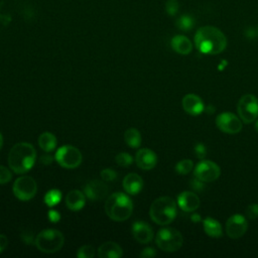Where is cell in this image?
I'll return each instance as SVG.
<instances>
[{
    "instance_id": "34",
    "label": "cell",
    "mask_w": 258,
    "mask_h": 258,
    "mask_svg": "<svg viewBox=\"0 0 258 258\" xmlns=\"http://www.w3.org/2000/svg\"><path fill=\"white\" fill-rule=\"evenodd\" d=\"M194 150H195V153H196V155L199 159H204L207 155V147L203 143H198L195 146Z\"/></svg>"
},
{
    "instance_id": "35",
    "label": "cell",
    "mask_w": 258,
    "mask_h": 258,
    "mask_svg": "<svg viewBox=\"0 0 258 258\" xmlns=\"http://www.w3.org/2000/svg\"><path fill=\"white\" fill-rule=\"evenodd\" d=\"M156 255V251L154 248L148 247L143 249V251L140 253V257H144V258H151L154 257Z\"/></svg>"
},
{
    "instance_id": "25",
    "label": "cell",
    "mask_w": 258,
    "mask_h": 258,
    "mask_svg": "<svg viewBox=\"0 0 258 258\" xmlns=\"http://www.w3.org/2000/svg\"><path fill=\"white\" fill-rule=\"evenodd\" d=\"M176 26L182 31H188L195 26V20L189 15H181L175 22Z\"/></svg>"
},
{
    "instance_id": "20",
    "label": "cell",
    "mask_w": 258,
    "mask_h": 258,
    "mask_svg": "<svg viewBox=\"0 0 258 258\" xmlns=\"http://www.w3.org/2000/svg\"><path fill=\"white\" fill-rule=\"evenodd\" d=\"M86 204L85 195L79 189L71 190L66 197V205L71 211H80Z\"/></svg>"
},
{
    "instance_id": "24",
    "label": "cell",
    "mask_w": 258,
    "mask_h": 258,
    "mask_svg": "<svg viewBox=\"0 0 258 258\" xmlns=\"http://www.w3.org/2000/svg\"><path fill=\"white\" fill-rule=\"evenodd\" d=\"M124 140L131 148H137L141 144V134L136 128H129L124 133Z\"/></svg>"
},
{
    "instance_id": "33",
    "label": "cell",
    "mask_w": 258,
    "mask_h": 258,
    "mask_svg": "<svg viewBox=\"0 0 258 258\" xmlns=\"http://www.w3.org/2000/svg\"><path fill=\"white\" fill-rule=\"evenodd\" d=\"M246 216L250 220H255L258 218V205L257 204H251L246 209Z\"/></svg>"
},
{
    "instance_id": "38",
    "label": "cell",
    "mask_w": 258,
    "mask_h": 258,
    "mask_svg": "<svg viewBox=\"0 0 258 258\" xmlns=\"http://www.w3.org/2000/svg\"><path fill=\"white\" fill-rule=\"evenodd\" d=\"M2 143H3V137H2V134L0 133V149L2 147Z\"/></svg>"
},
{
    "instance_id": "36",
    "label": "cell",
    "mask_w": 258,
    "mask_h": 258,
    "mask_svg": "<svg viewBox=\"0 0 258 258\" xmlns=\"http://www.w3.org/2000/svg\"><path fill=\"white\" fill-rule=\"evenodd\" d=\"M8 245V239L5 235L0 234V253L3 252Z\"/></svg>"
},
{
    "instance_id": "9",
    "label": "cell",
    "mask_w": 258,
    "mask_h": 258,
    "mask_svg": "<svg viewBox=\"0 0 258 258\" xmlns=\"http://www.w3.org/2000/svg\"><path fill=\"white\" fill-rule=\"evenodd\" d=\"M37 191V184L33 177L23 175L13 183V194L20 201L31 200Z\"/></svg>"
},
{
    "instance_id": "10",
    "label": "cell",
    "mask_w": 258,
    "mask_h": 258,
    "mask_svg": "<svg viewBox=\"0 0 258 258\" xmlns=\"http://www.w3.org/2000/svg\"><path fill=\"white\" fill-rule=\"evenodd\" d=\"M194 174L200 181L211 182L219 178L221 169L220 166L214 161L201 159V161L195 167Z\"/></svg>"
},
{
    "instance_id": "15",
    "label": "cell",
    "mask_w": 258,
    "mask_h": 258,
    "mask_svg": "<svg viewBox=\"0 0 258 258\" xmlns=\"http://www.w3.org/2000/svg\"><path fill=\"white\" fill-rule=\"evenodd\" d=\"M136 163L143 170L152 169L157 163V156L151 149L142 148L137 151L135 156Z\"/></svg>"
},
{
    "instance_id": "12",
    "label": "cell",
    "mask_w": 258,
    "mask_h": 258,
    "mask_svg": "<svg viewBox=\"0 0 258 258\" xmlns=\"http://www.w3.org/2000/svg\"><path fill=\"white\" fill-rule=\"evenodd\" d=\"M248 229V222L240 214L232 215L226 222V233L232 239L241 238Z\"/></svg>"
},
{
    "instance_id": "11",
    "label": "cell",
    "mask_w": 258,
    "mask_h": 258,
    "mask_svg": "<svg viewBox=\"0 0 258 258\" xmlns=\"http://www.w3.org/2000/svg\"><path fill=\"white\" fill-rule=\"evenodd\" d=\"M217 127L225 133L236 134L242 130L241 119L231 112H223L216 118Z\"/></svg>"
},
{
    "instance_id": "19",
    "label": "cell",
    "mask_w": 258,
    "mask_h": 258,
    "mask_svg": "<svg viewBox=\"0 0 258 258\" xmlns=\"http://www.w3.org/2000/svg\"><path fill=\"white\" fill-rule=\"evenodd\" d=\"M122 255V248L113 241L105 242L98 248V256L100 258H120Z\"/></svg>"
},
{
    "instance_id": "16",
    "label": "cell",
    "mask_w": 258,
    "mask_h": 258,
    "mask_svg": "<svg viewBox=\"0 0 258 258\" xmlns=\"http://www.w3.org/2000/svg\"><path fill=\"white\" fill-rule=\"evenodd\" d=\"M132 235L137 242L141 244H147L153 238V231L147 223L138 221L135 222L132 226Z\"/></svg>"
},
{
    "instance_id": "39",
    "label": "cell",
    "mask_w": 258,
    "mask_h": 258,
    "mask_svg": "<svg viewBox=\"0 0 258 258\" xmlns=\"http://www.w3.org/2000/svg\"><path fill=\"white\" fill-rule=\"evenodd\" d=\"M255 128H256V130L258 131V120H257L256 123H255Z\"/></svg>"
},
{
    "instance_id": "26",
    "label": "cell",
    "mask_w": 258,
    "mask_h": 258,
    "mask_svg": "<svg viewBox=\"0 0 258 258\" xmlns=\"http://www.w3.org/2000/svg\"><path fill=\"white\" fill-rule=\"evenodd\" d=\"M61 199V192L58 189H50L44 196V203L48 207H54L59 203Z\"/></svg>"
},
{
    "instance_id": "13",
    "label": "cell",
    "mask_w": 258,
    "mask_h": 258,
    "mask_svg": "<svg viewBox=\"0 0 258 258\" xmlns=\"http://www.w3.org/2000/svg\"><path fill=\"white\" fill-rule=\"evenodd\" d=\"M84 191L85 195L87 196L88 199H90L91 201H100L102 199H104L108 191H109V187L107 186V184L99 179H94L89 181L85 187H84Z\"/></svg>"
},
{
    "instance_id": "6",
    "label": "cell",
    "mask_w": 258,
    "mask_h": 258,
    "mask_svg": "<svg viewBox=\"0 0 258 258\" xmlns=\"http://www.w3.org/2000/svg\"><path fill=\"white\" fill-rule=\"evenodd\" d=\"M155 242L159 249L165 252H175L183 244V237L179 231L173 228H163L158 231Z\"/></svg>"
},
{
    "instance_id": "28",
    "label": "cell",
    "mask_w": 258,
    "mask_h": 258,
    "mask_svg": "<svg viewBox=\"0 0 258 258\" xmlns=\"http://www.w3.org/2000/svg\"><path fill=\"white\" fill-rule=\"evenodd\" d=\"M115 160H116L118 165L123 166V167H127V166L132 164L133 157L129 153H127V152H120V153H118L116 155Z\"/></svg>"
},
{
    "instance_id": "4",
    "label": "cell",
    "mask_w": 258,
    "mask_h": 258,
    "mask_svg": "<svg viewBox=\"0 0 258 258\" xmlns=\"http://www.w3.org/2000/svg\"><path fill=\"white\" fill-rule=\"evenodd\" d=\"M149 215L154 223L168 225L176 216V203L169 197H160L151 204Z\"/></svg>"
},
{
    "instance_id": "2",
    "label": "cell",
    "mask_w": 258,
    "mask_h": 258,
    "mask_svg": "<svg viewBox=\"0 0 258 258\" xmlns=\"http://www.w3.org/2000/svg\"><path fill=\"white\" fill-rule=\"evenodd\" d=\"M36 152L32 144L27 142L16 143L9 151L8 163L15 173H24L34 165Z\"/></svg>"
},
{
    "instance_id": "23",
    "label": "cell",
    "mask_w": 258,
    "mask_h": 258,
    "mask_svg": "<svg viewBox=\"0 0 258 258\" xmlns=\"http://www.w3.org/2000/svg\"><path fill=\"white\" fill-rule=\"evenodd\" d=\"M38 144L45 152L52 151L56 146V138L50 132H44L38 137Z\"/></svg>"
},
{
    "instance_id": "14",
    "label": "cell",
    "mask_w": 258,
    "mask_h": 258,
    "mask_svg": "<svg viewBox=\"0 0 258 258\" xmlns=\"http://www.w3.org/2000/svg\"><path fill=\"white\" fill-rule=\"evenodd\" d=\"M182 108L187 114L198 116L205 110V105L203 100L198 95L187 94L182 99Z\"/></svg>"
},
{
    "instance_id": "5",
    "label": "cell",
    "mask_w": 258,
    "mask_h": 258,
    "mask_svg": "<svg viewBox=\"0 0 258 258\" xmlns=\"http://www.w3.org/2000/svg\"><path fill=\"white\" fill-rule=\"evenodd\" d=\"M64 242L62 234L54 229L41 231L35 239V246L44 253H54L60 250Z\"/></svg>"
},
{
    "instance_id": "31",
    "label": "cell",
    "mask_w": 258,
    "mask_h": 258,
    "mask_svg": "<svg viewBox=\"0 0 258 258\" xmlns=\"http://www.w3.org/2000/svg\"><path fill=\"white\" fill-rule=\"evenodd\" d=\"M101 177L105 181H113L117 178V172L113 168H105L101 171Z\"/></svg>"
},
{
    "instance_id": "17",
    "label": "cell",
    "mask_w": 258,
    "mask_h": 258,
    "mask_svg": "<svg viewBox=\"0 0 258 258\" xmlns=\"http://www.w3.org/2000/svg\"><path fill=\"white\" fill-rule=\"evenodd\" d=\"M177 205L184 212H194L200 205V198L192 191H182L177 197Z\"/></svg>"
},
{
    "instance_id": "7",
    "label": "cell",
    "mask_w": 258,
    "mask_h": 258,
    "mask_svg": "<svg viewBox=\"0 0 258 258\" xmlns=\"http://www.w3.org/2000/svg\"><path fill=\"white\" fill-rule=\"evenodd\" d=\"M240 119L245 123H251L258 117V99L252 94L242 96L237 106Z\"/></svg>"
},
{
    "instance_id": "21",
    "label": "cell",
    "mask_w": 258,
    "mask_h": 258,
    "mask_svg": "<svg viewBox=\"0 0 258 258\" xmlns=\"http://www.w3.org/2000/svg\"><path fill=\"white\" fill-rule=\"evenodd\" d=\"M172 49L179 54H188L192 49L191 41L184 35H175L171 39Z\"/></svg>"
},
{
    "instance_id": "32",
    "label": "cell",
    "mask_w": 258,
    "mask_h": 258,
    "mask_svg": "<svg viewBox=\"0 0 258 258\" xmlns=\"http://www.w3.org/2000/svg\"><path fill=\"white\" fill-rule=\"evenodd\" d=\"M11 177H12V173L10 169H8L3 165H0V184L7 183L8 181H10Z\"/></svg>"
},
{
    "instance_id": "30",
    "label": "cell",
    "mask_w": 258,
    "mask_h": 258,
    "mask_svg": "<svg viewBox=\"0 0 258 258\" xmlns=\"http://www.w3.org/2000/svg\"><path fill=\"white\" fill-rule=\"evenodd\" d=\"M178 8H179V5H178L177 0H167V2L165 4V10L168 15H170V16L175 15L178 11Z\"/></svg>"
},
{
    "instance_id": "37",
    "label": "cell",
    "mask_w": 258,
    "mask_h": 258,
    "mask_svg": "<svg viewBox=\"0 0 258 258\" xmlns=\"http://www.w3.org/2000/svg\"><path fill=\"white\" fill-rule=\"evenodd\" d=\"M48 218H49V220H50L51 222H57V221L59 220L60 216H59V214H58L56 211L50 210V211L48 212Z\"/></svg>"
},
{
    "instance_id": "29",
    "label": "cell",
    "mask_w": 258,
    "mask_h": 258,
    "mask_svg": "<svg viewBox=\"0 0 258 258\" xmlns=\"http://www.w3.org/2000/svg\"><path fill=\"white\" fill-rule=\"evenodd\" d=\"M77 256L79 258H93L95 256V249L91 245L82 246L79 249V251L77 253Z\"/></svg>"
},
{
    "instance_id": "22",
    "label": "cell",
    "mask_w": 258,
    "mask_h": 258,
    "mask_svg": "<svg viewBox=\"0 0 258 258\" xmlns=\"http://www.w3.org/2000/svg\"><path fill=\"white\" fill-rule=\"evenodd\" d=\"M204 231L206 234L212 238H220L223 236V228L217 220L212 217H207L203 221Z\"/></svg>"
},
{
    "instance_id": "1",
    "label": "cell",
    "mask_w": 258,
    "mask_h": 258,
    "mask_svg": "<svg viewBox=\"0 0 258 258\" xmlns=\"http://www.w3.org/2000/svg\"><path fill=\"white\" fill-rule=\"evenodd\" d=\"M195 45L202 53L218 54L226 48L227 38L219 28L207 25L196 32Z\"/></svg>"
},
{
    "instance_id": "3",
    "label": "cell",
    "mask_w": 258,
    "mask_h": 258,
    "mask_svg": "<svg viewBox=\"0 0 258 258\" xmlns=\"http://www.w3.org/2000/svg\"><path fill=\"white\" fill-rule=\"evenodd\" d=\"M105 211L108 217L114 221L127 220L133 212V204L130 198L123 192L112 194L105 203Z\"/></svg>"
},
{
    "instance_id": "27",
    "label": "cell",
    "mask_w": 258,
    "mask_h": 258,
    "mask_svg": "<svg viewBox=\"0 0 258 258\" xmlns=\"http://www.w3.org/2000/svg\"><path fill=\"white\" fill-rule=\"evenodd\" d=\"M194 167L191 159H182L175 164V171L179 174H187Z\"/></svg>"
},
{
    "instance_id": "8",
    "label": "cell",
    "mask_w": 258,
    "mask_h": 258,
    "mask_svg": "<svg viewBox=\"0 0 258 258\" xmlns=\"http://www.w3.org/2000/svg\"><path fill=\"white\" fill-rule=\"evenodd\" d=\"M81 151L72 145H63L55 153L56 162L64 168H76L82 162Z\"/></svg>"
},
{
    "instance_id": "18",
    "label": "cell",
    "mask_w": 258,
    "mask_h": 258,
    "mask_svg": "<svg viewBox=\"0 0 258 258\" xmlns=\"http://www.w3.org/2000/svg\"><path fill=\"white\" fill-rule=\"evenodd\" d=\"M123 187L127 194L137 195L143 188V179L137 173H129L123 179Z\"/></svg>"
}]
</instances>
